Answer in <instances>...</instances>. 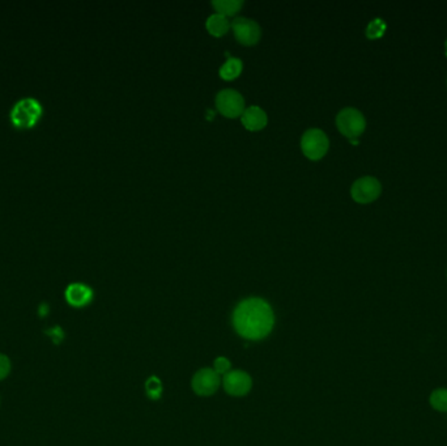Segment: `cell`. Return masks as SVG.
<instances>
[{
    "instance_id": "5bb4252c",
    "label": "cell",
    "mask_w": 447,
    "mask_h": 446,
    "mask_svg": "<svg viewBox=\"0 0 447 446\" xmlns=\"http://www.w3.org/2000/svg\"><path fill=\"white\" fill-rule=\"evenodd\" d=\"M212 4L216 8L217 14L232 16V14H237L243 3L241 0H215V1H212Z\"/></svg>"
},
{
    "instance_id": "ba28073f",
    "label": "cell",
    "mask_w": 447,
    "mask_h": 446,
    "mask_svg": "<svg viewBox=\"0 0 447 446\" xmlns=\"http://www.w3.org/2000/svg\"><path fill=\"white\" fill-rule=\"evenodd\" d=\"M219 376L210 369H204L197 372L193 380V387L199 395H210L215 393L219 387Z\"/></svg>"
},
{
    "instance_id": "7a4b0ae2",
    "label": "cell",
    "mask_w": 447,
    "mask_h": 446,
    "mask_svg": "<svg viewBox=\"0 0 447 446\" xmlns=\"http://www.w3.org/2000/svg\"><path fill=\"white\" fill-rule=\"evenodd\" d=\"M42 105L36 98H23L14 104L11 110V120L17 129L33 127L42 116Z\"/></svg>"
},
{
    "instance_id": "ffe728a7",
    "label": "cell",
    "mask_w": 447,
    "mask_h": 446,
    "mask_svg": "<svg viewBox=\"0 0 447 446\" xmlns=\"http://www.w3.org/2000/svg\"><path fill=\"white\" fill-rule=\"evenodd\" d=\"M445 53H446V56H447V40L446 42H445Z\"/></svg>"
},
{
    "instance_id": "ac0fdd59",
    "label": "cell",
    "mask_w": 447,
    "mask_h": 446,
    "mask_svg": "<svg viewBox=\"0 0 447 446\" xmlns=\"http://www.w3.org/2000/svg\"><path fill=\"white\" fill-rule=\"evenodd\" d=\"M10 370H11L10 359L7 356L0 354V380L6 379L10 374Z\"/></svg>"
},
{
    "instance_id": "9c48e42d",
    "label": "cell",
    "mask_w": 447,
    "mask_h": 446,
    "mask_svg": "<svg viewBox=\"0 0 447 446\" xmlns=\"http://www.w3.org/2000/svg\"><path fill=\"white\" fill-rule=\"evenodd\" d=\"M224 387L232 395H243L250 390L251 379L243 372H230L224 379Z\"/></svg>"
},
{
    "instance_id": "3957f363",
    "label": "cell",
    "mask_w": 447,
    "mask_h": 446,
    "mask_svg": "<svg viewBox=\"0 0 447 446\" xmlns=\"http://www.w3.org/2000/svg\"><path fill=\"white\" fill-rule=\"evenodd\" d=\"M336 126L344 136L357 139L367 129V119L355 107H345L336 117Z\"/></svg>"
},
{
    "instance_id": "d6986e66",
    "label": "cell",
    "mask_w": 447,
    "mask_h": 446,
    "mask_svg": "<svg viewBox=\"0 0 447 446\" xmlns=\"http://www.w3.org/2000/svg\"><path fill=\"white\" fill-rule=\"evenodd\" d=\"M229 368H230V363L225 357H219L215 361V370H216V373H226L229 370Z\"/></svg>"
},
{
    "instance_id": "8fae6325",
    "label": "cell",
    "mask_w": 447,
    "mask_h": 446,
    "mask_svg": "<svg viewBox=\"0 0 447 446\" xmlns=\"http://www.w3.org/2000/svg\"><path fill=\"white\" fill-rule=\"evenodd\" d=\"M93 292L85 284L81 283H74L71 284L66 290L67 301L69 302L72 306H85L92 300Z\"/></svg>"
},
{
    "instance_id": "5b68a950",
    "label": "cell",
    "mask_w": 447,
    "mask_h": 446,
    "mask_svg": "<svg viewBox=\"0 0 447 446\" xmlns=\"http://www.w3.org/2000/svg\"><path fill=\"white\" fill-rule=\"evenodd\" d=\"M382 193V184L375 177L365 176L352 184L351 194L357 203L367 204L377 200Z\"/></svg>"
},
{
    "instance_id": "52a82bcc",
    "label": "cell",
    "mask_w": 447,
    "mask_h": 446,
    "mask_svg": "<svg viewBox=\"0 0 447 446\" xmlns=\"http://www.w3.org/2000/svg\"><path fill=\"white\" fill-rule=\"evenodd\" d=\"M232 28L235 32V36L242 45H255L261 39V27L257 21L246 19V17H237L233 20Z\"/></svg>"
},
{
    "instance_id": "7c38bea8",
    "label": "cell",
    "mask_w": 447,
    "mask_h": 446,
    "mask_svg": "<svg viewBox=\"0 0 447 446\" xmlns=\"http://www.w3.org/2000/svg\"><path fill=\"white\" fill-rule=\"evenodd\" d=\"M207 29L210 34H213L216 37H221L229 29V21H228L226 16H224V14H210L207 20Z\"/></svg>"
},
{
    "instance_id": "9a60e30c",
    "label": "cell",
    "mask_w": 447,
    "mask_h": 446,
    "mask_svg": "<svg viewBox=\"0 0 447 446\" xmlns=\"http://www.w3.org/2000/svg\"><path fill=\"white\" fill-rule=\"evenodd\" d=\"M429 403L435 411L447 412V389H435L430 394Z\"/></svg>"
},
{
    "instance_id": "277c9868",
    "label": "cell",
    "mask_w": 447,
    "mask_h": 446,
    "mask_svg": "<svg viewBox=\"0 0 447 446\" xmlns=\"http://www.w3.org/2000/svg\"><path fill=\"white\" fill-rule=\"evenodd\" d=\"M301 147H303V153L307 158L312 160H319L329 151V138L319 129H310L303 134Z\"/></svg>"
},
{
    "instance_id": "30bf717a",
    "label": "cell",
    "mask_w": 447,
    "mask_h": 446,
    "mask_svg": "<svg viewBox=\"0 0 447 446\" xmlns=\"http://www.w3.org/2000/svg\"><path fill=\"white\" fill-rule=\"evenodd\" d=\"M241 117H242L243 126L250 131L262 130L268 122L265 111L259 106H250V107L245 109V111L242 113Z\"/></svg>"
},
{
    "instance_id": "6da1fadb",
    "label": "cell",
    "mask_w": 447,
    "mask_h": 446,
    "mask_svg": "<svg viewBox=\"0 0 447 446\" xmlns=\"http://www.w3.org/2000/svg\"><path fill=\"white\" fill-rule=\"evenodd\" d=\"M235 328L246 339H262L274 328L271 306L262 299H249L241 302L233 317Z\"/></svg>"
},
{
    "instance_id": "e0dca14e",
    "label": "cell",
    "mask_w": 447,
    "mask_h": 446,
    "mask_svg": "<svg viewBox=\"0 0 447 446\" xmlns=\"http://www.w3.org/2000/svg\"><path fill=\"white\" fill-rule=\"evenodd\" d=\"M146 392H148V395L152 399L160 398L161 392H162V386H161V382L158 381L157 377H152V379L148 380V382H146Z\"/></svg>"
},
{
    "instance_id": "2e32d148",
    "label": "cell",
    "mask_w": 447,
    "mask_h": 446,
    "mask_svg": "<svg viewBox=\"0 0 447 446\" xmlns=\"http://www.w3.org/2000/svg\"><path fill=\"white\" fill-rule=\"evenodd\" d=\"M384 29H386V25L383 24V21L380 19H377V20H373L369 24L367 34H368L369 39H377V37H381Z\"/></svg>"
},
{
    "instance_id": "8992f818",
    "label": "cell",
    "mask_w": 447,
    "mask_h": 446,
    "mask_svg": "<svg viewBox=\"0 0 447 446\" xmlns=\"http://www.w3.org/2000/svg\"><path fill=\"white\" fill-rule=\"evenodd\" d=\"M216 106L225 117L236 118L245 111V98L235 89H224L216 97Z\"/></svg>"
},
{
    "instance_id": "4fadbf2b",
    "label": "cell",
    "mask_w": 447,
    "mask_h": 446,
    "mask_svg": "<svg viewBox=\"0 0 447 446\" xmlns=\"http://www.w3.org/2000/svg\"><path fill=\"white\" fill-rule=\"evenodd\" d=\"M242 71V62L238 58H229L221 68H220V76L225 80H233L239 76Z\"/></svg>"
}]
</instances>
